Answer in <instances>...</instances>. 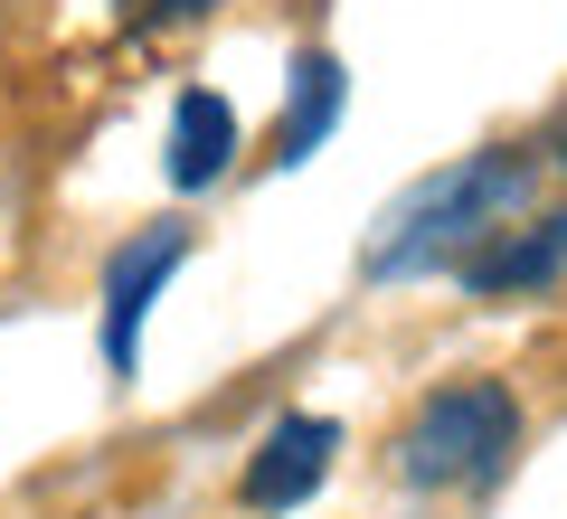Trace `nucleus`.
<instances>
[{
    "mask_svg": "<svg viewBox=\"0 0 567 519\" xmlns=\"http://www.w3.org/2000/svg\"><path fill=\"white\" fill-rule=\"evenodd\" d=\"M529 199H539V160H529V152H511V142L464 152V160L425 170L416 189H398V199L379 208L360 274H369V283L464 274V256H483L511 218H529Z\"/></svg>",
    "mask_w": 567,
    "mask_h": 519,
    "instance_id": "1",
    "label": "nucleus"
},
{
    "mask_svg": "<svg viewBox=\"0 0 567 519\" xmlns=\"http://www.w3.org/2000/svg\"><path fill=\"white\" fill-rule=\"evenodd\" d=\"M511 444H520V397L502 378H454L416 397V416L398 425V481L406 491H483L502 481Z\"/></svg>",
    "mask_w": 567,
    "mask_h": 519,
    "instance_id": "2",
    "label": "nucleus"
},
{
    "mask_svg": "<svg viewBox=\"0 0 567 519\" xmlns=\"http://www.w3.org/2000/svg\"><path fill=\"white\" fill-rule=\"evenodd\" d=\"M181 256H189V227H142V237L114 246V264H104V369H114V378H133L142 321H152L162 283L181 274Z\"/></svg>",
    "mask_w": 567,
    "mask_h": 519,
    "instance_id": "3",
    "label": "nucleus"
},
{
    "mask_svg": "<svg viewBox=\"0 0 567 519\" xmlns=\"http://www.w3.org/2000/svg\"><path fill=\"white\" fill-rule=\"evenodd\" d=\"M331 454H341V425L331 416H275V435L256 444L237 500L246 510H303V500L331 481Z\"/></svg>",
    "mask_w": 567,
    "mask_h": 519,
    "instance_id": "4",
    "label": "nucleus"
},
{
    "mask_svg": "<svg viewBox=\"0 0 567 519\" xmlns=\"http://www.w3.org/2000/svg\"><path fill=\"white\" fill-rule=\"evenodd\" d=\"M464 283H473L483 302L558 293V283H567V208H548V218H511L483 256H464Z\"/></svg>",
    "mask_w": 567,
    "mask_h": 519,
    "instance_id": "5",
    "label": "nucleus"
},
{
    "mask_svg": "<svg viewBox=\"0 0 567 519\" xmlns=\"http://www.w3.org/2000/svg\"><path fill=\"white\" fill-rule=\"evenodd\" d=\"M237 152H246L237 104H227V95H208V85H189V95L171 104V152H162L171 189H218L227 170H237Z\"/></svg>",
    "mask_w": 567,
    "mask_h": 519,
    "instance_id": "6",
    "label": "nucleus"
},
{
    "mask_svg": "<svg viewBox=\"0 0 567 519\" xmlns=\"http://www.w3.org/2000/svg\"><path fill=\"white\" fill-rule=\"evenodd\" d=\"M341 104H350L341 58H331V48H303V58H293V95H284V123H275V170H303V160L331 142Z\"/></svg>",
    "mask_w": 567,
    "mask_h": 519,
    "instance_id": "7",
    "label": "nucleus"
},
{
    "mask_svg": "<svg viewBox=\"0 0 567 519\" xmlns=\"http://www.w3.org/2000/svg\"><path fill=\"white\" fill-rule=\"evenodd\" d=\"M218 0H152V20H208Z\"/></svg>",
    "mask_w": 567,
    "mask_h": 519,
    "instance_id": "8",
    "label": "nucleus"
},
{
    "mask_svg": "<svg viewBox=\"0 0 567 519\" xmlns=\"http://www.w3.org/2000/svg\"><path fill=\"white\" fill-rule=\"evenodd\" d=\"M558 170H567V133H558Z\"/></svg>",
    "mask_w": 567,
    "mask_h": 519,
    "instance_id": "9",
    "label": "nucleus"
}]
</instances>
